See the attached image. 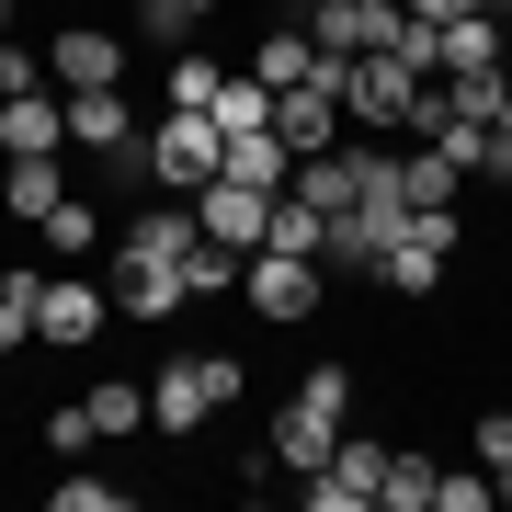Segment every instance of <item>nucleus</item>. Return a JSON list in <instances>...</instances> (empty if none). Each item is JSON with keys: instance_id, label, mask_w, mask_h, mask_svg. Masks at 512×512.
<instances>
[{"instance_id": "nucleus-12", "label": "nucleus", "mask_w": 512, "mask_h": 512, "mask_svg": "<svg viewBox=\"0 0 512 512\" xmlns=\"http://www.w3.org/2000/svg\"><path fill=\"white\" fill-rule=\"evenodd\" d=\"M399 228H410V205H342V217H330V274H365L376 285V262H387Z\"/></svg>"}, {"instance_id": "nucleus-38", "label": "nucleus", "mask_w": 512, "mask_h": 512, "mask_svg": "<svg viewBox=\"0 0 512 512\" xmlns=\"http://www.w3.org/2000/svg\"><path fill=\"white\" fill-rule=\"evenodd\" d=\"M274 12H319V0H274Z\"/></svg>"}, {"instance_id": "nucleus-29", "label": "nucleus", "mask_w": 512, "mask_h": 512, "mask_svg": "<svg viewBox=\"0 0 512 512\" xmlns=\"http://www.w3.org/2000/svg\"><path fill=\"white\" fill-rule=\"evenodd\" d=\"M35 285H46V274H0V353L35 342Z\"/></svg>"}, {"instance_id": "nucleus-22", "label": "nucleus", "mask_w": 512, "mask_h": 512, "mask_svg": "<svg viewBox=\"0 0 512 512\" xmlns=\"http://www.w3.org/2000/svg\"><path fill=\"white\" fill-rule=\"evenodd\" d=\"M217 80H228V69H217L205 46H171V80H160V103H171V114H205V103H217Z\"/></svg>"}, {"instance_id": "nucleus-26", "label": "nucleus", "mask_w": 512, "mask_h": 512, "mask_svg": "<svg viewBox=\"0 0 512 512\" xmlns=\"http://www.w3.org/2000/svg\"><path fill=\"white\" fill-rule=\"evenodd\" d=\"M126 12H137V23H148L160 46H194L205 23H217V0H126Z\"/></svg>"}, {"instance_id": "nucleus-30", "label": "nucleus", "mask_w": 512, "mask_h": 512, "mask_svg": "<svg viewBox=\"0 0 512 512\" xmlns=\"http://www.w3.org/2000/svg\"><path fill=\"white\" fill-rule=\"evenodd\" d=\"M35 239H46V251H57V262H80V251H92V239H103V217H92V205H80V194H69V205H57V217H46Z\"/></svg>"}, {"instance_id": "nucleus-13", "label": "nucleus", "mask_w": 512, "mask_h": 512, "mask_svg": "<svg viewBox=\"0 0 512 512\" xmlns=\"http://www.w3.org/2000/svg\"><path fill=\"white\" fill-rule=\"evenodd\" d=\"M308 35H319V57H376L387 35H399V0H319Z\"/></svg>"}, {"instance_id": "nucleus-19", "label": "nucleus", "mask_w": 512, "mask_h": 512, "mask_svg": "<svg viewBox=\"0 0 512 512\" xmlns=\"http://www.w3.org/2000/svg\"><path fill=\"white\" fill-rule=\"evenodd\" d=\"M308 69H319V35H308V12H296V23H274V35L251 46V80H274V92H285V80H308Z\"/></svg>"}, {"instance_id": "nucleus-14", "label": "nucleus", "mask_w": 512, "mask_h": 512, "mask_svg": "<svg viewBox=\"0 0 512 512\" xmlns=\"http://www.w3.org/2000/svg\"><path fill=\"white\" fill-rule=\"evenodd\" d=\"M69 148V103L57 92H12L0 103V160H57Z\"/></svg>"}, {"instance_id": "nucleus-24", "label": "nucleus", "mask_w": 512, "mask_h": 512, "mask_svg": "<svg viewBox=\"0 0 512 512\" xmlns=\"http://www.w3.org/2000/svg\"><path fill=\"white\" fill-rule=\"evenodd\" d=\"M92 421H103V444L148 433V376H103V387H92Z\"/></svg>"}, {"instance_id": "nucleus-39", "label": "nucleus", "mask_w": 512, "mask_h": 512, "mask_svg": "<svg viewBox=\"0 0 512 512\" xmlns=\"http://www.w3.org/2000/svg\"><path fill=\"white\" fill-rule=\"evenodd\" d=\"M478 12H501V23H512V0H478Z\"/></svg>"}, {"instance_id": "nucleus-5", "label": "nucleus", "mask_w": 512, "mask_h": 512, "mask_svg": "<svg viewBox=\"0 0 512 512\" xmlns=\"http://www.w3.org/2000/svg\"><path fill=\"white\" fill-rule=\"evenodd\" d=\"M444 262H456V205H410V228L387 239V262H376V296H433Z\"/></svg>"}, {"instance_id": "nucleus-36", "label": "nucleus", "mask_w": 512, "mask_h": 512, "mask_svg": "<svg viewBox=\"0 0 512 512\" xmlns=\"http://www.w3.org/2000/svg\"><path fill=\"white\" fill-rule=\"evenodd\" d=\"M490 137H501V160H512V92H501V114H490Z\"/></svg>"}, {"instance_id": "nucleus-37", "label": "nucleus", "mask_w": 512, "mask_h": 512, "mask_svg": "<svg viewBox=\"0 0 512 512\" xmlns=\"http://www.w3.org/2000/svg\"><path fill=\"white\" fill-rule=\"evenodd\" d=\"M12 23H23V12H12V0H0V35H12Z\"/></svg>"}, {"instance_id": "nucleus-25", "label": "nucleus", "mask_w": 512, "mask_h": 512, "mask_svg": "<svg viewBox=\"0 0 512 512\" xmlns=\"http://www.w3.org/2000/svg\"><path fill=\"white\" fill-rule=\"evenodd\" d=\"M205 114H217L228 137H239V126H274V80H251V69H228V80H217V103H205Z\"/></svg>"}, {"instance_id": "nucleus-1", "label": "nucleus", "mask_w": 512, "mask_h": 512, "mask_svg": "<svg viewBox=\"0 0 512 512\" xmlns=\"http://www.w3.org/2000/svg\"><path fill=\"white\" fill-rule=\"evenodd\" d=\"M342 433H353V376H342V365H308V376L285 387V410H274V433H262V456H274L285 478H319Z\"/></svg>"}, {"instance_id": "nucleus-17", "label": "nucleus", "mask_w": 512, "mask_h": 512, "mask_svg": "<svg viewBox=\"0 0 512 512\" xmlns=\"http://www.w3.org/2000/svg\"><path fill=\"white\" fill-rule=\"evenodd\" d=\"M228 183H251V194H285V183H296V148H285L274 126H239V137H228Z\"/></svg>"}, {"instance_id": "nucleus-11", "label": "nucleus", "mask_w": 512, "mask_h": 512, "mask_svg": "<svg viewBox=\"0 0 512 512\" xmlns=\"http://www.w3.org/2000/svg\"><path fill=\"white\" fill-rule=\"evenodd\" d=\"M194 239H205L194 194H160V205H137V217H126V239H114V262H183Z\"/></svg>"}, {"instance_id": "nucleus-4", "label": "nucleus", "mask_w": 512, "mask_h": 512, "mask_svg": "<svg viewBox=\"0 0 512 512\" xmlns=\"http://www.w3.org/2000/svg\"><path fill=\"white\" fill-rule=\"evenodd\" d=\"M239 296H251V319L296 330V319H319V296H330V262H308V251H251V262H239Z\"/></svg>"}, {"instance_id": "nucleus-34", "label": "nucleus", "mask_w": 512, "mask_h": 512, "mask_svg": "<svg viewBox=\"0 0 512 512\" xmlns=\"http://www.w3.org/2000/svg\"><path fill=\"white\" fill-rule=\"evenodd\" d=\"M478 467H490V478L512 467V410H478Z\"/></svg>"}, {"instance_id": "nucleus-8", "label": "nucleus", "mask_w": 512, "mask_h": 512, "mask_svg": "<svg viewBox=\"0 0 512 512\" xmlns=\"http://www.w3.org/2000/svg\"><path fill=\"white\" fill-rule=\"evenodd\" d=\"M103 330H114V285H92V274H46L35 285V342L80 353V342H103Z\"/></svg>"}, {"instance_id": "nucleus-6", "label": "nucleus", "mask_w": 512, "mask_h": 512, "mask_svg": "<svg viewBox=\"0 0 512 512\" xmlns=\"http://www.w3.org/2000/svg\"><path fill=\"white\" fill-rule=\"evenodd\" d=\"M342 57H319V69L308 80H285V92H274V137L296 148V160H319V148H342V137H330V126H342Z\"/></svg>"}, {"instance_id": "nucleus-33", "label": "nucleus", "mask_w": 512, "mask_h": 512, "mask_svg": "<svg viewBox=\"0 0 512 512\" xmlns=\"http://www.w3.org/2000/svg\"><path fill=\"white\" fill-rule=\"evenodd\" d=\"M490 501H501V478H444L433 467V512H490Z\"/></svg>"}, {"instance_id": "nucleus-7", "label": "nucleus", "mask_w": 512, "mask_h": 512, "mask_svg": "<svg viewBox=\"0 0 512 512\" xmlns=\"http://www.w3.org/2000/svg\"><path fill=\"white\" fill-rule=\"evenodd\" d=\"M342 103H353V126H376V137H410V103H421V69H399V57H342Z\"/></svg>"}, {"instance_id": "nucleus-3", "label": "nucleus", "mask_w": 512, "mask_h": 512, "mask_svg": "<svg viewBox=\"0 0 512 512\" xmlns=\"http://www.w3.org/2000/svg\"><path fill=\"white\" fill-rule=\"evenodd\" d=\"M217 171H228V126L160 103V126H148V183H160V194H205Z\"/></svg>"}, {"instance_id": "nucleus-32", "label": "nucleus", "mask_w": 512, "mask_h": 512, "mask_svg": "<svg viewBox=\"0 0 512 512\" xmlns=\"http://www.w3.org/2000/svg\"><path fill=\"white\" fill-rule=\"evenodd\" d=\"M57 512H137L126 478H57Z\"/></svg>"}, {"instance_id": "nucleus-40", "label": "nucleus", "mask_w": 512, "mask_h": 512, "mask_svg": "<svg viewBox=\"0 0 512 512\" xmlns=\"http://www.w3.org/2000/svg\"><path fill=\"white\" fill-rule=\"evenodd\" d=\"M501 501H512V467H501Z\"/></svg>"}, {"instance_id": "nucleus-20", "label": "nucleus", "mask_w": 512, "mask_h": 512, "mask_svg": "<svg viewBox=\"0 0 512 512\" xmlns=\"http://www.w3.org/2000/svg\"><path fill=\"white\" fill-rule=\"evenodd\" d=\"M0 205H12L23 228H46L57 205H69V183H57V160H12V171H0Z\"/></svg>"}, {"instance_id": "nucleus-28", "label": "nucleus", "mask_w": 512, "mask_h": 512, "mask_svg": "<svg viewBox=\"0 0 512 512\" xmlns=\"http://www.w3.org/2000/svg\"><path fill=\"white\" fill-rule=\"evenodd\" d=\"M376 512H433V456H387V490Z\"/></svg>"}, {"instance_id": "nucleus-18", "label": "nucleus", "mask_w": 512, "mask_h": 512, "mask_svg": "<svg viewBox=\"0 0 512 512\" xmlns=\"http://www.w3.org/2000/svg\"><path fill=\"white\" fill-rule=\"evenodd\" d=\"M456 69H512V23H501V12L444 23V80H456Z\"/></svg>"}, {"instance_id": "nucleus-10", "label": "nucleus", "mask_w": 512, "mask_h": 512, "mask_svg": "<svg viewBox=\"0 0 512 512\" xmlns=\"http://www.w3.org/2000/svg\"><path fill=\"white\" fill-rule=\"evenodd\" d=\"M46 80H57V92H114V80H126V35H103V23H57Z\"/></svg>"}, {"instance_id": "nucleus-16", "label": "nucleus", "mask_w": 512, "mask_h": 512, "mask_svg": "<svg viewBox=\"0 0 512 512\" xmlns=\"http://www.w3.org/2000/svg\"><path fill=\"white\" fill-rule=\"evenodd\" d=\"M57 103H69V148H92V160H103V148H126V137H148L137 103H126V80H114V92H57Z\"/></svg>"}, {"instance_id": "nucleus-9", "label": "nucleus", "mask_w": 512, "mask_h": 512, "mask_svg": "<svg viewBox=\"0 0 512 512\" xmlns=\"http://www.w3.org/2000/svg\"><path fill=\"white\" fill-rule=\"evenodd\" d=\"M387 456H399V444H376V433H342V444H330V467L308 478V512H365V501L387 490Z\"/></svg>"}, {"instance_id": "nucleus-27", "label": "nucleus", "mask_w": 512, "mask_h": 512, "mask_svg": "<svg viewBox=\"0 0 512 512\" xmlns=\"http://www.w3.org/2000/svg\"><path fill=\"white\" fill-rule=\"evenodd\" d=\"M92 444H103L92 399H57V410H46V456H57V467H69V456H92Z\"/></svg>"}, {"instance_id": "nucleus-31", "label": "nucleus", "mask_w": 512, "mask_h": 512, "mask_svg": "<svg viewBox=\"0 0 512 512\" xmlns=\"http://www.w3.org/2000/svg\"><path fill=\"white\" fill-rule=\"evenodd\" d=\"M12 92H57V80H46V46L0 35V103H12Z\"/></svg>"}, {"instance_id": "nucleus-35", "label": "nucleus", "mask_w": 512, "mask_h": 512, "mask_svg": "<svg viewBox=\"0 0 512 512\" xmlns=\"http://www.w3.org/2000/svg\"><path fill=\"white\" fill-rule=\"evenodd\" d=\"M399 12H421V23H467L478 0H399Z\"/></svg>"}, {"instance_id": "nucleus-23", "label": "nucleus", "mask_w": 512, "mask_h": 512, "mask_svg": "<svg viewBox=\"0 0 512 512\" xmlns=\"http://www.w3.org/2000/svg\"><path fill=\"white\" fill-rule=\"evenodd\" d=\"M399 171H410V205H456V194H467V171L444 160L433 137H410V148H399Z\"/></svg>"}, {"instance_id": "nucleus-21", "label": "nucleus", "mask_w": 512, "mask_h": 512, "mask_svg": "<svg viewBox=\"0 0 512 512\" xmlns=\"http://www.w3.org/2000/svg\"><path fill=\"white\" fill-rule=\"evenodd\" d=\"M262 251H308V262H330V217L308 194H274V228H262Z\"/></svg>"}, {"instance_id": "nucleus-2", "label": "nucleus", "mask_w": 512, "mask_h": 512, "mask_svg": "<svg viewBox=\"0 0 512 512\" xmlns=\"http://www.w3.org/2000/svg\"><path fill=\"white\" fill-rule=\"evenodd\" d=\"M239 353H171L160 376H148V433L160 444H183V433H205V421H217L228 399H239Z\"/></svg>"}, {"instance_id": "nucleus-15", "label": "nucleus", "mask_w": 512, "mask_h": 512, "mask_svg": "<svg viewBox=\"0 0 512 512\" xmlns=\"http://www.w3.org/2000/svg\"><path fill=\"white\" fill-rule=\"evenodd\" d=\"M194 217H205V239H228V251H262V228H274V194H251V183H205L194 194Z\"/></svg>"}]
</instances>
